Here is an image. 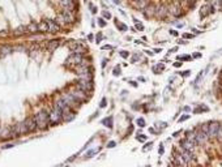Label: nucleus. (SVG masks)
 Here are the masks:
<instances>
[{
  "label": "nucleus",
  "mask_w": 222,
  "mask_h": 167,
  "mask_svg": "<svg viewBox=\"0 0 222 167\" xmlns=\"http://www.w3.org/2000/svg\"><path fill=\"white\" fill-rule=\"evenodd\" d=\"M34 119L37 122V125L39 129H46L47 125L50 124V118H49V112L45 110L39 111L37 115H34Z\"/></svg>",
  "instance_id": "obj_1"
},
{
  "label": "nucleus",
  "mask_w": 222,
  "mask_h": 167,
  "mask_svg": "<svg viewBox=\"0 0 222 167\" xmlns=\"http://www.w3.org/2000/svg\"><path fill=\"white\" fill-rule=\"evenodd\" d=\"M49 118H50V124H59V123H62L63 122L62 110L54 106V108L49 112Z\"/></svg>",
  "instance_id": "obj_2"
},
{
  "label": "nucleus",
  "mask_w": 222,
  "mask_h": 167,
  "mask_svg": "<svg viewBox=\"0 0 222 167\" xmlns=\"http://www.w3.org/2000/svg\"><path fill=\"white\" fill-rule=\"evenodd\" d=\"M74 71H76V74L80 78H84V80H91V73H90V69H89V67H85V65H76V68H74Z\"/></svg>",
  "instance_id": "obj_3"
},
{
  "label": "nucleus",
  "mask_w": 222,
  "mask_h": 167,
  "mask_svg": "<svg viewBox=\"0 0 222 167\" xmlns=\"http://www.w3.org/2000/svg\"><path fill=\"white\" fill-rule=\"evenodd\" d=\"M62 98L64 99V102H66L67 105H68L69 107L72 108V110H76V108H79V106L81 105V103L79 102V101H77V99L71 94V91H69V93H64V94L62 95Z\"/></svg>",
  "instance_id": "obj_4"
},
{
  "label": "nucleus",
  "mask_w": 222,
  "mask_h": 167,
  "mask_svg": "<svg viewBox=\"0 0 222 167\" xmlns=\"http://www.w3.org/2000/svg\"><path fill=\"white\" fill-rule=\"evenodd\" d=\"M71 94H72V95H73L80 103L86 102V101L89 99V94L86 93V91H84V90H81V89H79V88H74L73 90L71 91Z\"/></svg>",
  "instance_id": "obj_5"
},
{
  "label": "nucleus",
  "mask_w": 222,
  "mask_h": 167,
  "mask_svg": "<svg viewBox=\"0 0 222 167\" xmlns=\"http://www.w3.org/2000/svg\"><path fill=\"white\" fill-rule=\"evenodd\" d=\"M76 88H79V89H81V90H84V91L88 93V91L93 90V82H91V80L80 78L76 82Z\"/></svg>",
  "instance_id": "obj_6"
},
{
  "label": "nucleus",
  "mask_w": 222,
  "mask_h": 167,
  "mask_svg": "<svg viewBox=\"0 0 222 167\" xmlns=\"http://www.w3.org/2000/svg\"><path fill=\"white\" fill-rule=\"evenodd\" d=\"M84 55L81 54H74V52H72V55L68 57V59L66 60V65H73V67H76V65H79L81 63V60H83Z\"/></svg>",
  "instance_id": "obj_7"
},
{
  "label": "nucleus",
  "mask_w": 222,
  "mask_h": 167,
  "mask_svg": "<svg viewBox=\"0 0 222 167\" xmlns=\"http://www.w3.org/2000/svg\"><path fill=\"white\" fill-rule=\"evenodd\" d=\"M218 127H219V123H217V122H210L208 124V135L210 139H216L217 137Z\"/></svg>",
  "instance_id": "obj_8"
},
{
  "label": "nucleus",
  "mask_w": 222,
  "mask_h": 167,
  "mask_svg": "<svg viewBox=\"0 0 222 167\" xmlns=\"http://www.w3.org/2000/svg\"><path fill=\"white\" fill-rule=\"evenodd\" d=\"M74 112L73 110H72L71 107H66L64 110H63V122H72V120L74 119Z\"/></svg>",
  "instance_id": "obj_9"
},
{
  "label": "nucleus",
  "mask_w": 222,
  "mask_h": 167,
  "mask_svg": "<svg viewBox=\"0 0 222 167\" xmlns=\"http://www.w3.org/2000/svg\"><path fill=\"white\" fill-rule=\"evenodd\" d=\"M208 139H209L208 133L202 132V130L197 132V133H196V136H195V140H196V144H200V145H204L205 142L208 141Z\"/></svg>",
  "instance_id": "obj_10"
},
{
  "label": "nucleus",
  "mask_w": 222,
  "mask_h": 167,
  "mask_svg": "<svg viewBox=\"0 0 222 167\" xmlns=\"http://www.w3.org/2000/svg\"><path fill=\"white\" fill-rule=\"evenodd\" d=\"M62 14H63V17H64V20H66V22H67V24L73 22V21L76 20L73 11H69V9H63Z\"/></svg>",
  "instance_id": "obj_11"
},
{
  "label": "nucleus",
  "mask_w": 222,
  "mask_h": 167,
  "mask_svg": "<svg viewBox=\"0 0 222 167\" xmlns=\"http://www.w3.org/2000/svg\"><path fill=\"white\" fill-rule=\"evenodd\" d=\"M142 12H144V14H145L146 17H153V16H156L157 7L153 5V4H149V5H146L145 8L142 9Z\"/></svg>",
  "instance_id": "obj_12"
},
{
  "label": "nucleus",
  "mask_w": 222,
  "mask_h": 167,
  "mask_svg": "<svg viewBox=\"0 0 222 167\" xmlns=\"http://www.w3.org/2000/svg\"><path fill=\"white\" fill-rule=\"evenodd\" d=\"M60 5L63 7V9H69V11H74L76 8L74 0H60Z\"/></svg>",
  "instance_id": "obj_13"
},
{
  "label": "nucleus",
  "mask_w": 222,
  "mask_h": 167,
  "mask_svg": "<svg viewBox=\"0 0 222 167\" xmlns=\"http://www.w3.org/2000/svg\"><path fill=\"white\" fill-rule=\"evenodd\" d=\"M47 24H49V33H59L60 31V29H62V26L58 24V21H52V20H50V21H47Z\"/></svg>",
  "instance_id": "obj_14"
},
{
  "label": "nucleus",
  "mask_w": 222,
  "mask_h": 167,
  "mask_svg": "<svg viewBox=\"0 0 222 167\" xmlns=\"http://www.w3.org/2000/svg\"><path fill=\"white\" fill-rule=\"evenodd\" d=\"M180 154H182L183 159L185 161V163H190V162H192L195 159V156L192 154L191 150H185V149H182V151H180Z\"/></svg>",
  "instance_id": "obj_15"
},
{
  "label": "nucleus",
  "mask_w": 222,
  "mask_h": 167,
  "mask_svg": "<svg viewBox=\"0 0 222 167\" xmlns=\"http://www.w3.org/2000/svg\"><path fill=\"white\" fill-rule=\"evenodd\" d=\"M25 123H26V125H28V128H29V132H34V130H37L38 125H37V122H35V119H34V116H33V118H28V119L25 120Z\"/></svg>",
  "instance_id": "obj_16"
},
{
  "label": "nucleus",
  "mask_w": 222,
  "mask_h": 167,
  "mask_svg": "<svg viewBox=\"0 0 222 167\" xmlns=\"http://www.w3.org/2000/svg\"><path fill=\"white\" fill-rule=\"evenodd\" d=\"M167 13H169V8L166 5H160V7H157V12H156V16H158L160 18H163V17H166L167 16Z\"/></svg>",
  "instance_id": "obj_17"
},
{
  "label": "nucleus",
  "mask_w": 222,
  "mask_h": 167,
  "mask_svg": "<svg viewBox=\"0 0 222 167\" xmlns=\"http://www.w3.org/2000/svg\"><path fill=\"white\" fill-rule=\"evenodd\" d=\"M180 145H182V149H185V150H191V151H192V150L195 149V145H196V144H195L194 141H191V140L185 139L184 141H182V144H180Z\"/></svg>",
  "instance_id": "obj_18"
},
{
  "label": "nucleus",
  "mask_w": 222,
  "mask_h": 167,
  "mask_svg": "<svg viewBox=\"0 0 222 167\" xmlns=\"http://www.w3.org/2000/svg\"><path fill=\"white\" fill-rule=\"evenodd\" d=\"M29 31H28V28L26 26H18L17 29H14V31H13V35H16V37H21V35H25V34H28Z\"/></svg>",
  "instance_id": "obj_19"
},
{
  "label": "nucleus",
  "mask_w": 222,
  "mask_h": 167,
  "mask_svg": "<svg viewBox=\"0 0 222 167\" xmlns=\"http://www.w3.org/2000/svg\"><path fill=\"white\" fill-rule=\"evenodd\" d=\"M0 137L1 139H11V128L0 127Z\"/></svg>",
  "instance_id": "obj_20"
},
{
  "label": "nucleus",
  "mask_w": 222,
  "mask_h": 167,
  "mask_svg": "<svg viewBox=\"0 0 222 167\" xmlns=\"http://www.w3.org/2000/svg\"><path fill=\"white\" fill-rule=\"evenodd\" d=\"M11 128V137H18L21 135L20 133V125L18 124H13Z\"/></svg>",
  "instance_id": "obj_21"
},
{
  "label": "nucleus",
  "mask_w": 222,
  "mask_h": 167,
  "mask_svg": "<svg viewBox=\"0 0 222 167\" xmlns=\"http://www.w3.org/2000/svg\"><path fill=\"white\" fill-rule=\"evenodd\" d=\"M173 156H174V159H175V163L177 164H185V161L183 159L182 154L178 153V151H173Z\"/></svg>",
  "instance_id": "obj_22"
},
{
  "label": "nucleus",
  "mask_w": 222,
  "mask_h": 167,
  "mask_svg": "<svg viewBox=\"0 0 222 167\" xmlns=\"http://www.w3.org/2000/svg\"><path fill=\"white\" fill-rule=\"evenodd\" d=\"M59 45H60L59 41H50V42H47V50L49 51H55L59 47Z\"/></svg>",
  "instance_id": "obj_23"
},
{
  "label": "nucleus",
  "mask_w": 222,
  "mask_h": 167,
  "mask_svg": "<svg viewBox=\"0 0 222 167\" xmlns=\"http://www.w3.org/2000/svg\"><path fill=\"white\" fill-rule=\"evenodd\" d=\"M38 30H39V33H49V24H47V21H42V22L38 24Z\"/></svg>",
  "instance_id": "obj_24"
},
{
  "label": "nucleus",
  "mask_w": 222,
  "mask_h": 167,
  "mask_svg": "<svg viewBox=\"0 0 222 167\" xmlns=\"http://www.w3.org/2000/svg\"><path fill=\"white\" fill-rule=\"evenodd\" d=\"M26 28H28V31L29 33H31V34H37V33H39V30H38V24H29Z\"/></svg>",
  "instance_id": "obj_25"
},
{
  "label": "nucleus",
  "mask_w": 222,
  "mask_h": 167,
  "mask_svg": "<svg viewBox=\"0 0 222 167\" xmlns=\"http://www.w3.org/2000/svg\"><path fill=\"white\" fill-rule=\"evenodd\" d=\"M11 52H12L11 46H7V45L0 46V55H7V54H11Z\"/></svg>",
  "instance_id": "obj_26"
},
{
  "label": "nucleus",
  "mask_w": 222,
  "mask_h": 167,
  "mask_svg": "<svg viewBox=\"0 0 222 167\" xmlns=\"http://www.w3.org/2000/svg\"><path fill=\"white\" fill-rule=\"evenodd\" d=\"M169 13H171L173 14V16H180V13H182V12H180V8L178 5H173L171 7L170 9H169Z\"/></svg>",
  "instance_id": "obj_27"
},
{
  "label": "nucleus",
  "mask_w": 222,
  "mask_h": 167,
  "mask_svg": "<svg viewBox=\"0 0 222 167\" xmlns=\"http://www.w3.org/2000/svg\"><path fill=\"white\" fill-rule=\"evenodd\" d=\"M18 125H20V133H21V135H26V133H30V132H29V128H28V125H26V123H25V122L18 123Z\"/></svg>",
  "instance_id": "obj_28"
},
{
  "label": "nucleus",
  "mask_w": 222,
  "mask_h": 167,
  "mask_svg": "<svg viewBox=\"0 0 222 167\" xmlns=\"http://www.w3.org/2000/svg\"><path fill=\"white\" fill-rule=\"evenodd\" d=\"M72 52H74V54H81V55H84V52H85V48H84L81 45H79V43H77V46L73 48V50H72Z\"/></svg>",
  "instance_id": "obj_29"
},
{
  "label": "nucleus",
  "mask_w": 222,
  "mask_h": 167,
  "mask_svg": "<svg viewBox=\"0 0 222 167\" xmlns=\"http://www.w3.org/2000/svg\"><path fill=\"white\" fill-rule=\"evenodd\" d=\"M148 1H149V0H136V5H137V8L144 9L146 5H148Z\"/></svg>",
  "instance_id": "obj_30"
},
{
  "label": "nucleus",
  "mask_w": 222,
  "mask_h": 167,
  "mask_svg": "<svg viewBox=\"0 0 222 167\" xmlns=\"http://www.w3.org/2000/svg\"><path fill=\"white\" fill-rule=\"evenodd\" d=\"M102 124L106 125V127H108V128H111V127H112V118H111V116H108V118L103 119L102 120Z\"/></svg>",
  "instance_id": "obj_31"
},
{
  "label": "nucleus",
  "mask_w": 222,
  "mask_h": 167,
  "mask_svg": "<svg viewBox=\"0 0 222 167\" xmlns=\"http://www.w3.org/2000/svg\"><path fill=\"white\" fill-rule=\"evenodd\" d=\"M209 9H212L210 5H204V7H202V8H201V16H204V14L206 16V14L209 13Z\"/></svg>",
  "instance_id": "obj_32"
},
{
  "label": "nucleus",
  "mask_w": 222,
  "mask_h": 167,
  "mask_svg": "<svg viewBox=\"0 0 222 167\" xmlns=\"http://www.w3.org/2000/svg\"><path fill=\"white\" fill-rule=\"evenodd\" d=\"M217 139H218V140H222V123L219 124V127H218V132H217Z\"/></svg>",
  "instance_id": "obj_33"
},
{
  "label": "nucleus",
  "mask_w": 222,
  "mask_h": 167,
  "mask_svg": "<svg viewBox=\"0 0 222 167\" xmlns=\"http://www.w3.org/2000/svg\"><path fill=\"white\" fill-rule=\"evenodd\" d=\"M163 68H165V65H163V64H158V65H156L153 69H154V72H156V73H158V72H160L161 69H163Z\"/></svg>",
  "instance_id": "obj_34"
},
{
  "label": "nucleus",
  "mask_w": 222,
  "mask_h": 167,
  "mask_svg": "<svg viewBox=\"0 0 222 167\" xmlns=\"http://www.w3.org/2000/svg\"><path fill=\"white\" fill-rule=\"evenodd\" d=\"M201 130L202 132H205V133H208V124H202L201 125ZM209 136V135H208Z\"/></svg>",
  "instance_id": "obj_35"
},
{
  "label": "nucleus",
  "mask_w": 222,
  "mask_h": 167,
  "mask_svg": "<svg viewBox=\"0 0 222 167\" xmlns=\"http://www.w3.org/2000/svg\"><path fill=\"white\" fill-rule=\"evenodd\" d=\"M137 124H139L140 127H144V125H145V120H144V119H139V120H137Z\"/></svg>",
  "instance_id": "obj_36"
},
{
  "label": "nucleus",
  "mask_w": 222,
  "mask_h": 167,
  "mask_svg": "<svg viewBox=\"0 0 222 167\" xmlns=\"http://www.w3.org/2000/svg\"><path fill=\"white\" fill-rule=\"evenodd\" d=\"M98 25L102 26V28H103V26H106V22L102 20V18H99V20H98Z\"/></svg>",
  "instance_id": "obj_37"
},
{
  "label": "nucleus",
  "mask_w": 222,
  "mask_h": 167,
  "mask_svg": "<svg viewBox=\"0 0 222 167\" xmlns=\"http://www.w3.org/2000/svg\"><path fill=\"white\" fill-rule=\"evenodd\" d=\"M97 153V150H91V151H88L86 153V157H90V156H93V154H95Z\"/></svg>",
  "instance_id": "obj_38"
},
{
  "label": "nucleus",
  "mask_w": 222,
  "mask_h": 167,
  "mask_svg": "<svg viewBox=\"0 0 222 167\" xmlns=\"http://www.w3.org/2000/svg\"><path fill=\"white\" fill-rule=\"evenodd\" d=\"M120 55H122L123 57H128V52H127V51H122V52H120Z\"/></svg>",
  "instance_id": "obj_39"
},
{
  "label": "nucleus",
  "mask_w": 222,
  "mask_h": 167,
  "mask_svg": "<svg viewBox=\"0 0 222 167\" xmlns=\"http://www.w3.org/2000/svg\"><path fill=\"white\" fill-rule=\"evenodd\" d=\"M103 16H105L106 18H110V17H111V14L108 13V12H103Z\"/></svg>",
  "instance_id": "obj_40"
},
{
  "label": "nucleus",
  "mask_w": 222,
  "mask_h": 167,
  "mask_svg": "<svg viewBox=\"0 0 222 167\" xmlns=\"http://www.w3.org/2000/svg\"><path fill=\"white\" fill-rule=\"evenodd\" d=\"M188 118H190V116H188V115H185V116H182V118H180V119H179V122H183V120H187Z\"/></svg>",
  "instance_id": "obj_41"
},
{
  "label": "nucleus",
  "mask_w": 222,
  "mask_h": 167,
  "mask_svg": "<svg viewBox=\"0 0 222 167\" xmlns=\"http://www.w3.org/2000/svg\"><path fill=\"white\" fill-rule=\"evenodd\" d=\"M107 146H108V147H114V146H115V142H114V141L108 142V144H107Z\"/></svg>",
  "instance_id": "obj_42"
},
{
  "label": "nucleus",
  "mask_w": 222,
  "mask_h": 167,
  "mask_svg": "<svg viewBox=\"0 0 222 167\" xmlns=\"http://www.w3.org/2000/svg\"><path fill=\"white\" fill-rule=\"evenodd\" d=\"M136 28L139 29V30H142V29H144V26H142L141 24H136Z\"/></svg>",
  "instance_id": "obj_43"
},
{
  "label": "nucleus",
  "mask_w": 222,
  "mask_h": 167,
  "mask_svg": "<svg viewBox=\"0 0 222 167\" xmlns=\"http://www.w3.org/2000/svg\"><path fill=\"white\" fill-rule=\"evenodd\" d=\"M101 39H102V35H101V34H98V35H97V42H99Z\"/></svg>",
  "instance_id": "obj_44"
},
{
  "label": "nucleus",
  "mask_w": 222,
  "mask_h": 167,
  "mask_svg": "<svg viewBox=\"0 0 222 167\" xmlns=\"http://www.w3.org/2000/svg\"><path fill=\"white\" fill-rule=\"evenodd\" d=\"M101 106H102V107H105V106H106V99L105 98L102 99V105H101Z\"/></svg>",
  "instance_id": "obj_45"
},
{
  "label": "nucleus",
  "mask_w": 222,
  "mask_h": 167,
  "mask_svg": "<svg viewBox=\"0 0 222 167\" xmlns=\"http://www.w3.org/2000/svg\"><path fill=\"white\" fill-rule=\"evenodd\" d=\"M114 3L115 4H119V0H114Z\"/></svg>",
  "instance_id": "obj_46"
}]
</instances>
